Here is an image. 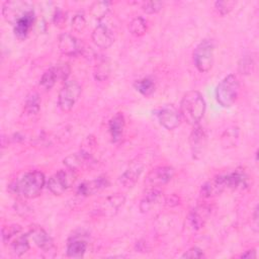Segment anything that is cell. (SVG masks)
Segmentation results:
<instances>
[{"instance_id": "obj_1", "label": "cell", "mask_w": 259, "mask_h": 259, "mask_svg": "<svg viewBox=\"0 0 259 259\" xmlns=\"http://www.w3.org/2000/svg\"><path fill=\"white\" fill-rule=\"evenodd\" d=\"M206 104L202 94L197 90L186 92L180 102L179 112L181 118L188 124L194 126L199 124L205 112Z\"/></svg>"}, {"instance_id": "obj_2", "label": "cell", "mask_w": 259, "mask_h": 259, "mask_svg": "<svg viewBox=\"0 0 259 259\" xmlns=\"http://www.w3.org/2000/svg\"><path fill=\"white\" fill-rule=\"evenodd\" d=\"M46 184V177L42 172L33 170L24 173L18 180L12 183L9 188L16 194L25 198L37 197Z\"/></svg>"}, {"instance_id": "obj_3", "label": "cell", "mask_w": 259, "mask_h": 259, "mask_svg": "<svg viewBox=\"0 0 259 259\" xmlns=\"http://www.w3.org/2000/svg\"><path fill=\"white\" fill-rule=\"evenodd\" d=\"M240 91V82L236 75L229 74L215 88V99L218 103L225 107H231L237 100Z\"/></svg>"}, {"instance_id": "obj_4", "label": "cell", "mask_w": 259, "mask_h": 259, "mask_svg": "<svg viewBox=\"0 0 259 259\" xmlns=\"http://www.w3.org/2000/svg\"><path fill=\"white\" fill-rule=\"evenodd\" d=\"M193 62L200 73H206L211 69L213 63V44L210 39H203L195 47Z\"/></svg>"}, {"instance_id": "obj_5", "label": "cell", "mask_w": 259, "mask_h": 259, "mask_svg": "<svg viewBox=\"0 0 259 259\" xmlns=\"http://www.w3.org/2000/svg\"><path fill=\"white\" fill-rule=\"evenodd\" d=\"M81 94V86L75 80H67L58 96V105L64 112L72 110Z\"/></svg>"}, {"instance_id": "obj_6", "label": "cell", "mask_w": 259, "mask_h": 259, "mask_svg": "<svg viewBox=\"0 0 259 259\" xmlns=\"http://www.w3.org/2000/svg\"><path fill=\"white\" fill-rule=\"evenodd\" d=\"M75 171L70 170H59L53 174L47 181L48 189L55 195L63 194L72 183L75 181Z\"/></svg>"}, {"instance_id": "obj_7", "label": "cell", "mask_w": 259, "mask_h": 259, "mask_svg": "<svg viewBox=\"0 0 259 259\" xmlns=\"http://www.w3.org/2000/svg\"><path fill=\"white\" fill-rule=\"evenodd\" d=\"M32 10V5L26 1H5L2 5L3 17L13 25L19 18Z\"/></svg>"}, {"instance_id": "obj_8", "label": "cell", "mask_w": 259, "mask_h": 259, "mask_svg": "<svg viewBox=\"0 0 259 259\" xmlns=\"http://www.w3.org/2000/svg\"><path fill=\"white\" fill-rule=\"evenodd\" d=\"M189 146L194 159H200L203 156L207 146V135L200 124L193 126L189 135Z\"/></svg>"}, {"instance_id": "obj_9", "label": "cell", "mask_w": 259, "mask_h": 259, "mask_svg": "<svg viewBox=\"0 0 259 259\" xmlns=\"http://www.w3.org/2000/svg\"><path fill=\"white\" fill-rule=\"evenodd\" d=\"M157 118L160 124L168 131L175 130L181 122L179 110L173 104H166L158 109Z\"/></svg>"}, {"instance_id": "obj_10", "label": "cell", "mask_w": 259, "mask_h": 259, "mask_svg": "<svg viewBox=\"0 0 259 259\" xmlns=\"http://www.w3.org/2000/svg\"><path fill=\"white\" fill-rule=\"evenodd\" d=\"M174 176V169L171 166H158L152 169L146 177L145 184L148 188H158L167 184Z\"/></svg>"}, {"instance_id": "obj_11", "label": "cell", "mask_w": 259, "mask_h": 259, "mask_svg": "<svg viewBox=\"0 0 259 259\" xmlns=\"http://www.w3.org/2000/svg\"><path fill=\"white\" fill-rule=\"evenodd\" d=\"M124 195L120 193L111 194L98 204L96 212L97 214L103 217H112L120 209V207L124 204Z\"/></svg>"}, {"instance_id": "obj_12", "label": "cell", "mask_w": 259, "mask_h": 259, "mask_svg": "<svg viewBox=\"0 0 259 259\" xmlns=\"http://www.w3.org/2000/svg\"><path fill=\"white\" fill-rule=\"evenodd\" d=\"M91 38L98 48L107 49L114 42V33L106 23L99 21L91 33Z\"/></svg>"}, {"instance_id": "obj_13", "label": "cell", "mask_w": 259, "mask_h": 259, "mask_svg": "<svg viewBox=\"0 0 259 259\" xmlns=\"http://www.w3.org/2000/svg\"><path fill=\"white\" fill-rule=\"evenodd\" d=\"M28 235L32 242L44 252H50L55 248L52 237L41 227L35 225L31 226L29 228Z\"/></svg>"}, {"instance_id": "obj_14", "label": "cell", "mask_w": 259, "mask_h": 259, "mask_svg": "<svg viewBox=\"0 0 259 259\" xmlns=\"http://www.w3.org/2000/svg\"><path fill=\"white\" fill-rule=\"evenodd\" d=\"M210 214V207L206 204H198L190 210L186 219L187 225L194 231L201 229Z\"/></svg>"}, {"instance_id": "obj_15", "label": "cell", "mask_w": 259, "mask_h": 259, "mask_svg": "<svg viewBox=\"0 0 259 259\" xmlns=\"http://www.w3.org/2000/svg\"><path fill=\"white\" fill-rule=\"evenodd\" d=\"M226 175H217L206 181L200 188V195L202 197L208 198L221 194L225 189H227Z\"/></svg>"}, {"instance_id": "obj_16", "label": "cell", "mask_w": 259, "mask_h": 259, "mask_svg": "<svg viewBox=\"0 0 259 259\" xmlns=\"http://www.w3.org/2000/svg\"><path fill=\"white\" fill-rule=\"evenodd\" d=\"M109 185L108 178L105 176H99L93 180L85 181L77 187V194L81 196H90L100 192Z\"/></svg>"}, {"instance_id": "obj_17", "label": "cell", "mask_w": 259, "mask_h": 259, "mask_svg": "<svg viewBox=\"0 0 259 259\" xmlns=\"http://www.w3.org/2000/svg\"><path fill=\"white\" fill-rule=\"evenodd\" d=\"M144 170V165L141 162H133L126 170L119 176L118 183L126 188L133 187L139 180L142 172Z\"/></svg>"}, {"instance_id": "obj_18", "label": "cell", "mask_w": 259, "mask_h": 259, "mask_svg": "<svg viewBox=\"0 0 259 259\" xmlns=\"http://www.w3.org/2000/svg\"><path fill=\"white\" fill-rule=\"evenodd\" d=\"M227 187L232 189L247 188L250 183V177L243 168H237L235 171L226 174Z\"/></svg>"}, {"instance_id": "obj_19", "label": "cell", "mask_w": 259, "mask_h": 259, "mask_svg": "<svg viewBox=\"0 0 259 259\" xmlns=\"http://www.w3.org/2000/svg\"><path fill=\"white\" fill-rule=\"evenodd\" d=\"M58 48L66 56H75L80 51L78 39L70 33H62L58 38Z\"/></svg>"}, {"instance_id": "obj_20", "label": "cell", "mask_w": 259, "mask_h": 259, "mask_svg": "<svg viewBox=\"0 0 259 259\" xmlns=\"http://www.w3.org/2000/svg\"><path fill=\"white\" fill-rule=\"evenodd\" d=\"M125 127V118L121 112L115 113L108 122V132L113 143L121 140Z\"/></svg>"}, {"instance_id": "obj_21", "label": "cell", "mask_w": 259, "mask_h": 259, "mask_svg": "<svg viewBox=\"0 0 259 259\" xmlns=\"http://www.w3.org/2000/svg\"><path fill=\"white\" fill-rule=\"evenodd\" d=\"M33 22H34V12L32 10L26 13L21 18H19L13 25L15 36L20 40L24 39L27 36L30 28L32 27Z\"/></svg>"}, {"instance_id": "obj_22", "label": "cell", "mask_w": 259, "mask_h": 259, "mask_svg": "<svg viewBox=\"0 0 259 259\" xmlns=\"http://www.w3.org/2000/svg\"><path fill=\"white\" fill-rule=\"evenodd\" d=\"M162 191L158 188H148L140 201V210L148 212L151 210L162 198Z\"/></svg>"}, {"instance_id": "obj_23", "label": "cell", "mask_w": 259, "mask_h": 259, "mask_svg": "<svg viewBox=\"0 0 259 259\" xmlns=\"http://www.w3.org/2000/svg\"><path fill=\"white\" fill-rule=\"evenodd\" d=\"M87 241L81 237H73L67 244V256L71 258H82L87 251Z\"/></svg>"}, {"instance_id": "obj_24", "label": "cell", "mask_w": 259, "mask_h": 259, "mask_svg": "<svg viewBox=\"0 0 259 259\" xmlns=\"http://www.w3.org/2000/svg\"><path fill=\"white\" fill-rule=\"evenodd\" d=\"M29 235L27 234H18L17 236H15L10 242H9V246H10V250L11 253L14 256H22L23 254H25L28 250H29Z\"/></svg>"}, {"instance_id": "obj_25", "label": "cell", "mask_w": 259, "mask_h": 259, "mask_svg": "<svg viewBox=\"0 0 259 259\" xmlns=\"http://www.w3.org/2000/svg\"><path fill=\"white\" fill-rule=\"evenodd\" d=\"M40 110V99L36 92H31L27 95L23 107V115L27 118L36 117Z\"/></svg>"}, {"instance_id": "obj_26", "label": "cell", "mask_w": 259, "mask_h": 259, "mask_svg": "<svg viewBox=\"0 0 259 259\" xmlns=\"http://www.w3.org/2000/svg\"><path fill=\"white\" fill-rule=\"evenodd\" d=\"M90 161H91L90 157H87V156L83 155L81 152H79V153L72 154V155L68 156L66 159H64V164L68 169L76 172L81 167L90 163Z\"/></svg>"}, {"instance_id": "obj_27", "label": "cell", "mask_w": 259, "mask_h": 259, "mask_svg": "<svg viewBox=\"0 0 259 259\" xmlns=\"http://www.w3.org/2000/svg\"><path fill=\"white\" fill-rule=\"evenodd\" d=\"M239 141V128L237 126H231L224 131L221 136V144L223 148L230 149L236 147Z\"/></svg>"}, {"instance_id": "obj_28", "label": "cell", "mask_w": 259, "mask_h": 259, "mask_svg": "<svg viewBox=\"0 0 259 259\" xmlns=\"http://www.w3.org/2000/svg\"><path fill=\"white\" fill-rule=\"evenodd\" d=\"M148 21L142 16L134 17L128 23V31L134 36H142L148 31Z\"/></svg>"}, {"instance_id": "obj_29", "label": "cell", "mask_w": 259, "mask_h": 259, "mask_svg": "<svg viewBox=\"0 0 259 259\" xmlns=\"http://www.w3.org/2000/svg\"><path fill=\"white\" fill-rule=\"evenodd\" d=\"M110 74V65L107 59L105 58H100L95 67H94V71H93V75L94 78L98 81H105Z\"/></svg>"}, {"instance_id": "obj_30", "label": "cell", "mask_w": 259, "mask_h": 259, "mask_svg": "<svg viewBox=\"0 0 259 259\" xmlns=\"http://www.w3.org/2000/svg\"><path fill=\"white\" fill-rule=\"evenodd\" d=\"M58 80H59V77H58L56 67L53 66L49 68L47 71H45V73L41 75V78L39 80V85L45 90H50Z\"/></svg>"}, {"instance_id": "obj_31", "label": "cell", "mask_w": 259, "mask_h": 259, "mask_svg": "<svg viewBox=\"0 0 259 259\" xmlns=\"http://www.w3.org/2000/svg\"><path fill=\"white\" fill-rule=\"evenodd\" d=\"M135 89L144 96H150L155 91V82L153 79L147 77L137 80L134 83Z\"/></svg>"}, {"instance_id": "obj_32", "label": "cell", "mask_w": 259, "mask_h": 259, "mask_svg": "<svg viewBox=\"0 0 259 259\" xmlns=\"http://www.w3.org/2000/svg\"><path fill=\"white\" fill-rule=\"evenodd\" d=\"M109 6H110V2L107 1H98L95 2L90 8V12L92 14V16L94 18H96L97 20H102L108 13L109 11Z\"/></svg>"}, {"instance_id": "obj_33", "label": "cell", "mask_w": 259, "mask_h": 259, "mask_svg": "<svg viewBox=\"0 0 259 259\" xmlns=\"http://www.w3.org/2000/svg\"><path fill=\"white\" fill-rule=\"evenodd\" d=\"M19 233H21V227L19 225L4 226L2 228V242L6 245Z\"/></svg>"}, {"instance_id": "obj_34", "label": "cell", "mask_w": 259, "mask_h": 259, "mask_svg": "<svg viewBox=\"0 0 259 259\" xmlns=\"http://www.w3.org/2000/svg\"><path fill=\"white\" fill-rule=\"evenodd\" d=\"M96 148V140L93 136H88L86 137V139L82 142L81 147H80V152L87 156L92 158V153Z\"/></svg>"}, {"instance_id": "obj_35", "label": "cell", "mask_w": 259, "mask_h": 259, "mask_svg": "<svg viewBox=\"0 0 259 259\" xmlns=\"http://www.w3.org/2000/svg\"><path fill=\"white\" fill-rule=\"evenodd\" d=\"M235 4V1H217L214 2V8L219 14L226 15L232 11Z\"/></svg>"}, {"instance_id": "obj_36", "label": "cell", "mask_w": 259, "mask_h": 259, "mask_svg": "<svg viewBox=\"0 0 259 259\" xmlns=\"http://www.w3.org/2000/svg\"><path fill=\"white\" fill-rule=\"evenodd\" d=\"M163 5L164 3L162 1H148L143 4L142 9L148 14H154L159 12L163 8Z\"/></svg>"}, {"instance_id": "obj_37", "label": "cell", "mask_w": 259, "mask_h": 259, "mask_svg": "<svg viewBox=\"0 0 259 259\" xmlns=\"http://www.w3.org/2000/svg\"><path fill=\"white\" fill-rule=\"evenodd\" d=\"M71 24H72V28H73L75 31L81 32V31H83V30L85 29V27H86V19H85V17H84L83 14L78 13V14H76V15L72 18Z\"/></svg>"}, {"instance_id": "obj_38", "label": "cell", "mask_w": 259, "mask_h": 259, "mask_svg": "<svg viewBox=\"0 0 259 259\" xmlns=\"http://www.w3.org/2000/svg\"><path fill=\"white\" fill-rule=\"evenodd\" d=\"M254 67V61L250 57H244L239 63V70L242 74H249L251 73Z\"/></svg>"}, {"instance_id": "obj_39", "label": "cell", "mask_w": 259, "mask_h": 259, "mask_svg": "<svg viewBox=\"0 0 259 259\" xmlns=\"http://www.w3.org/2000/svg\"><path fill=\"white\" fill-rule=\"evenodd\" d=\"M202 257H204V253L198 247H191L181 255V258H191V259L202 258Z\"/></svg>"}, {"instance_id": "obj_40", "label": "cell", "mask_w": 259, "mask_h": 259, "mask_svg": "<svg viewBox=\"0 0 259 259\" xmlns=\"http://www.w3.org/2000/svg\"><path fill=\"white\" fill-rule=\"evenodd\" d=\"M54 23L56 25H59V24H63L65 21H66V13L64 11H62L61 9H58L56 10L55 14H54Z\"/></svg>"}, {"instance_id": "obj_41", "label": "cell", "mask_w": 259, "mask_h": 259, "mask_svg": "<svg viewBox=\"0 0 259 259\" xmlns=\"http://www.w3.org/2000/svg\"><path fill=\"white\" fill-rule=\"evenodd\" d=\"M240 257H241V258H248V259L256 258V251H255V249L247 250V251H246L245 253H243Z\"/></svg>"}, {"instance_id": "obj_42", "label": "cell", "mask_w": 259, "mask_h": 259, "mask_svg": "<svg viewBox=\"0 0 259 259\" xmlns=\"http://www.w3.org/2000/svg\"><path fill=\"white\" fill-rule=\"evenodd\" d=\"M253 221H254V223H255V226L257 227V225H258V206H257V205H256V207H255V209H254Z\"/></svg>"}]
</instances>
